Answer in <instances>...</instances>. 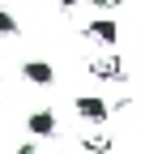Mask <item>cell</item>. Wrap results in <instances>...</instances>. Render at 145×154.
<instances>
[{
    "mask_svg": "<svg viewBox=\"0 0 145 154\" xmlns=\"http://www.w3.org/2000/svg\"><path fill=\"white\" fill-rule=\"evenodd\" d=\"M72 107H77V116H81V120H90V124H102L107 116H111L107 99H98V94H81V99L72 103Z\"/></svg>",
    "mask_w": 145,
    "mask_h": 154,
    "instance_id": "obj_1",
    "label": "cell"
},
{
    "mask_svg": "<svg viewBox=\"0 0 145 154\" xmlns=\"http://www.w3.org/2000/svg\"><path fill=\"white\" fill-rule=\"evenodd\" d=\"M22 77L30 86H51V82H56V69H51L47 60H26L22 64Z\"/></svg>",
    "mask_w": 145,
    "mask_h": 154,
    "instance_id": "obj_2",
    "label": "cell"
},
{
    "mask_svg": "<svg viewBox=\"0 0 145 154\" xmlns=\"http://www.w3.org/2000/svg\"><path fill=\"white\" fill-rule=\"evenodd\" d=\"M26 128L34 133V137H51V133L60 128V120H56V111H30V120H26Z\"/></svg>",
    "mask_w": 145,
    "mask_h": 154,
    "instance_id": "obj_3",
    "label": "cell"
},
{
    "mask_svg": "<svg viewBox=\"0 0 145 154\" xmlns=\"http://www.w3.org/2000/svg\"><path fill=\"white\" fill-rule=\"evenodd\" d=\"M90 73L102 77V82H115V77H124V64H120V56H98V60L90 64Z\"/></svg>",
    "mask_w": 145,
    "mask_h": 154,
    "instance_id": "obj_4",
    "label": "cell"
},
{
    "mask_svg": "<svg viewBox=\"0 0 145 154\" xmlns=\"http://www.w3.org/2000/svg\"><path fill=\"white\" fill-rule=\"evenodd\" d=\"M85 34H90V38H98V43H115V38H120V26L111 22V17H98V22H90V26H85Z\"/></svg>",
    "mask_w": 145,
    "mask_h": 154,
    "instance_id": "obj_5",
    "label": "cell"
},
{
    "mask_svg": "<svg viewBox=\"0 0 145 154\" xmlns=\"http://www.w3.org/2000/svg\"><path fill=\"white\" fill-rule=\"evenodd\" d=\"M81 146H85L90 154H107L115 141H111V137H102V133H94V137H81Z\"/></svg>",
    "mask_w": 145,
    "mask_h": 154,
    "instance_id": "obj_6",
    "label": "cell"
},
{
    "mask_svg": "<svg viewBox=\"0 0 145 154\" xmlns=\"http://www.w3.org/2000/svg\"><path fill=\"white\" fill-rule=\"evenodd\" d=\"M17 30H22V26H17V17L0 9V34H17Z\"/></svg>",
    "mask_w": 145,
    "mask_h": 154,
    "instance_id": "obj_7",
    "label": "cell"
},
{
    "mask_svg": "<svg viewBox=\"0 0 145 154\" xmlns=\"http://www.w3.org/2000/svg\"><path fill=\"white\" fill-rule=\"evenodd\" d=\"M17 154H39V146H30V141H26L22 150H17Z\"/></svg>",
    "mask_w": 145,
    "mask_h": 154,
    "instance_id": "obj_8",
    "label": "cell"
},
{
    "mask_svg": "<svg viewBox=\"0 0 145 154\" xmlns=\"http://www.w3.org/2000/svg\"><path fill=\"white\" fill-rule=\"evenodd\" d=\"M60 5H64V9H77V5H81V0H60Z\"/></svg>",
    "mask_w": 145,
    "mask_h": 154,
    "instance_id": "obj_9",
    "label": "cell"
}]
</instances>
